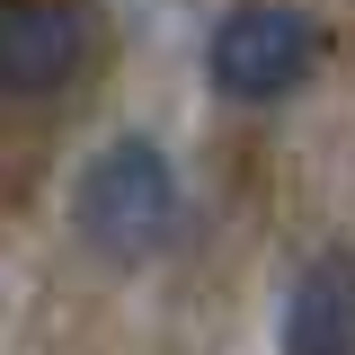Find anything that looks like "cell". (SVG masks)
Wrapping results in <instances>:
<instances>
[{
    "label": "cell",
    "mask_w": 355,
    "mask_h": 355,
    "mask_svg": "<svg viewBox=\"0 0 355 355\" xmlns=\"http://www.w3.org/2000/svg\"><path fill=\"white\" fill-rule=\"evenodd\" d=\"M71 222H80L89 249L116 258V266L160 258V249L178 240V222H187L178 160L151 142V133H116V142L80 169V187H71Z\"/></svg>",
    "instance_id": "1"
},
{
    "label": "cell",
    "mask_w": 355,
    "mask_h": 355,
    "mask_svg": "<svg viewBox=\"0 0 355 355\" xmlns=\"http://www.w3.org/2000/svg\"><path fill=\"white\" fill-rule=\"evenodd\" d=\"M311 53H320V36H311V18L293 0H240V9H222L214 36H205V71H214L222 98L266 107V98H293L302 89Z\"/></svg>",
    "instance_id": "2"
},
{
    "label": "cell",
    "mask_w": 355,
    "mask_h": 355,
    "mask_svg": "<svg viewBox=\"0 0 355 355\" xmlns=\"http://www.w3.org/2000/svg\"><path fill=\"white\" fill-rule=\"evenodd\" d=\"M80 9L71 0H0V89L9 98H53L80 71Z\"/></svg>",
    "instance_id": "3"
},
{
    "label": "cell",
    "mask_w": 355,
    "mask_h": 355,
    "mask_svg": "<svg viewBox=\"0 0 355 355\" xmlns=\"http://www.w3.org/2000/svg\"><path fill=\"white\" fill-rule=\"evenodd\" d=\"M284 355H355V258L320 249L284 302Z\"/></svg>",
    "instance_id": "4"
}]
</instances>
